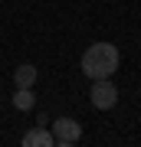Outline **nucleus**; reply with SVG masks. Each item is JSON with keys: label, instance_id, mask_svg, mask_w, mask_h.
<instances>
[{"label": "nucleus", "instance_id": "obj_2", "mask_svg": "<svg viewBox=\"0 0 141 147\" xmlns=\"http://www.w3.org/2000/svg\"><path fill=\"white\" fill-rule=\"evenodd\" d=\"M79 137H82V124L72 118H56L52 121V141H56L59 147H72Z\"/></svg>", "mask_w": 141, "mask_h": 147}, {"label": "nucleus", "instance_id": "obj_6", "mask_svg": "<svg viewBox=\"0 0 141 147\" xmlns=\"http://www.w3.org/2000/svg\"><path fill=\"white\" fill-rule=\"evenodd\" d=\"M33 101H36V98H33V92H30V88H16L13 105L20 108V111H30V108H33Z\"/></svg>", "mask_w": 141, "mask_h": 147}, {"label": "nucleus", "instance_id": "obj_1", "mask_svg": "<svg viewBox=\"0 0 141 147\" xmlns=\"http://www.w3.org/2000/svg\"><path fill=\"white\" fill-rule=\"evenodd\" d=\"M118 69V49L112 42H92L82 53V72L89 79H108Z\"/></svg>", "mask_w": 141, "mask_h": 147}, {"label": "nucleus", "instance_id": "obj_3", "mask_svg": "<svg viewBox=\"0 0 141 147\" xmlns=\"http://www.w3.org/2000/svg\"><path fill=\"white\" fill-rule=\"evenodd\" d=\"M115 101H118V88L115 85L108 79H92V105L95 108L108 111V108H115Z\"/></svg>", "mask_w": 141, "mask_h": 147}, {"label": "nucleus", "instance_id": "obj_5", "mask_svg": "<svg viewBox=\"0 0 141 147\" xmlns=\"http://www.w3.org/2000/svg\"><path fill=\"white\" fill-rule=\"evenodd\" d=\"M13 82H16V88H30V85L36 82V69L33 65H20L13 72Z\"/></svg>", "mask_w": 141, "mask_h": 147}, {"label": "nucleus", "instance_id": "obj_4", "mask_svg": "<svg viewBox=\"0 0 141 147\" xmlns=\"http://www.w3.org/2000/svg\"><path fill=\"white\" fill-rule=\"evenodd\" d=\"M56 141H52V131H46V127H33V131H26L23 137V147H52Z\"/></svg>", "mask_w": 141, "mask_h": 147}]
</instances>
